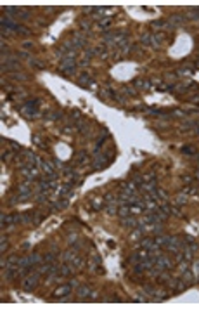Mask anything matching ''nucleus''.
<instances>
[{"instance_id": "obj_20", "label": "nucleus", "mask_w": 199, "mask_h": 312, "mask_svg": "<svg viewBox=\"0 0 199 312\" xmlns=\"http://www.w3.org/2000/svg\"><path fill=\"white\" fill-rule=\"evenodd\" d=\"M185 201H187V198H184V196H179V199H177V203H180V205L185 203Z\"/></svg>"}, {"instance_id": "obj_16", "label": "nucleus", "mask_w": 199, "mask_h": 312, "mask_svg": "<svg viewBox=\"0 0 199 312\" xmlns=\"http://www.w3.org/2000/svg\"><path fill=\"white\" fill-rule=\"evenodd\" d=\"M54 260H56V255H54V253H47V255H45V262H49V264H52V262H54Z\"/></svg>"}, {"instance_id": "obj_6", "label": "nucleus", "mask_w": 199, "mask_h": 312, "mask_svg": "<svg viewBox=\"0 0 199 312\" xmlns=\"http://www.w3.org/2000/svg\"><path fill=\"white\" fill-rule=\"evenodd\" d=\"M121 224H123L125 227H135V226H137V218H134V217H123Z\"/></svg>"}, {"instance_id": "obj_24", "label": "nucleus", "mask_w": 199, "mask_h": 312, "mask_svg": "<svg viewBox=\"0 0 199 312\" xmlns=\"http://www.w3.org/2000/svg\"><path fill=\"white\" fill-rule=\"evenodd\" d=\"M197 177H199V173H197Z\"/></svg>"}, {"instance_id": "obj_10", "label": "nucleus", "mask_w": 199, "mask_h": 312, "mask_svg": "<svg viewBox=\"0 0 199 312\" xmlns=\"http://www.w3.org/2000/svg\"><path fill=\"white\" fill-rule=\"evenodd\" d=\"M132 212H130V206H121L120 210H118V215L120 217H128Z\"/></svg>"}, {"instance_id": "obj_21", "label": "nucleus", "mask_w": 199, "mask_h": 312, "mask_svg": "<svg viewBox=\"0 0 199 312\" xmlns=\"http://www.w3.org/2000/svg\"><path fill=\"white\" fill-rule=\"evenodd\" d=\"M184 153H187V154H194V149H192V147H185V149H184Z\"/></svg>"}, {"instance_id": "obj_8", "label": "nucleus", "mask_w": 199, "mask_h": 312, "mask_svg": "<svg viewBox=\"0 0 199 312\" xmlns=\"http://www.w3.org/2000/svg\"><path fill=\"white\" fill-rule=\"evenodd\" d=\"M71 269H73V267H69V265H62L61 269H59V276H69L71 274Z\"/></svg>"}, {"instance_id": "obj_23", "label": "nucleus", "mask_w": 199, "mask_h": 312, "mask_svg": "<svg viewBox=\"0 0 199 312\" xmlns=\"http://www.w3.org/2000/svg\"><path fill=\"white\" fill-rule=\"evenodd\" d=\"M197 165H199V154H197Z\"/></svg>"}, {"instance_id": "obj_17", "label": "nucleus", "mask_w": 199, "mask_h": 312, "mask_svg": "<svg viewBox=\"0 0 199 312\" xmlns=\"http://www.w3.org/2000/svg\"><path fill=\"white\" fill-rule=\"evenodd\" d=\"M87 161V154L85 153H80L78 154V163H85Z\"/></svg>"}, {"instance_id": "obj_19", "label": "nucleus", "mask_w": 199, "mask_h": 312, "mask_svg": "<svg viewBox=\"0 0 199 312\" xmlns=\"http://www.w3.org/2000/svg\"><path fill=\"white\" fill-rule=\"evenodd\" d=\"M12 78H14V80H24L26 76H24V75H12Z\"/></svg>"}, {"instance_id": "obj_15", "label": "nucleus", "mask_w": 199, "mask_h": 312, "mask_svg": "<svg viewBox=\"0 0 199 312\" xmlns=\"http://www.w3.org/2000/svg\"><path fill=\"white\" fill-rule=\"evenodd\" d=\"M151 25H152V26H154V28H163V26H166V25H165V23H163V21H159V19H158V21H152V23H151Z\"/></svg>"}, {"instance_id": "obj_5", "label": "nucleus", "mask_w": 199, "mask_h": 312, "mask_svg": "<svg viewBox=\"0 0 199 312\" xmlns=\"http://www.w3.org/2000/svg\"><path fill=\"white\" fill-rule=\"evenodd\" d=\"M78 83H80V85H87V87H88V83H94V80H92V76L88 75V73H81V75L78 76Z\"/></svg>"}, {"instance_id": "obj_14", "label": "nucleus", "mask_w": 199, "mask_h": 312, "mask_svg": "<svg viewBox=\"0 0 199 312\" xmlns=\"http://www.w3.org/2000/svg\"><path fill=\"white\" fill-rule=\"evenodd\" d=\"M16 30H17V33H19V35H30V30H28V28H24V26H17Z\"/></svg>"}, {"instance_id": "obj_7", "label": "nucleus", "mask_w": 199, "mask_h": 312, "mask_svg": "<svg viewBox=\"0 0 199 312\" xmlns=\"http://www.w3.org/2000/svg\"><path fill=\"white\" fill-rule=\"evenodd\" d=\"M184 19H185V17H182V16H179V14H177V16H171V19H170V25H171V26H177V25H180Z\"/></svg>"}, {"instance_id": "obj_18", "label": "nucleus", "mask_w": 199, "mask_h": 312, "mask_svg": "<svg viewBox=\"0 0 199 312\" xmlns=\"http://www.w3.org/2000/svg\"><path fill=\"white\" fill-rule=\"evenodd\" d=\"M11 147H12L14 151H21V146H19V144H16V142H11Z\"/></svg>"}, {"instance_id": "obj_9", "label": "nucleus", "mask_w": 199, "mask_h": 312, "mask_svg": "<svg viewBox=\"0 0 199 312\" xmlns=\"http://www.w3.org/2000/svg\"><path fill=\"white\" fill-rule=\"evenodd\" d=\"M187 16H189L190 19H197V17H199V7L189 9V11H187Z\"/></svg>"}, {"instance_id": "obj_12", "label": "nucleus", "mask_w": 199, "mask_h": 312, "mask_svg": "<svg viewBox=\"0 0 199 312\" xmlns=\"http://www.w3.org/2000/svg\"><path fill=\"white\" fill-rule=\"evenodd\" d=\"M30 64L33 66V68H36V70H42V68H43V62H42V61H38V59H31V61H30Z\"/></svg>"}, {"instance_id": "obj_2", "label": "nucleus", "mask_w": 199, "mask_h": 312, "mask_svg": "<svg viewBox=\"0 0 199 312\" xmlns=\"http://www.w3.org/2000/svg\"><path fill=\"white\" fill-rule=\"evenodd\" d=\"M111 161H113V154H111V153L100 154V156H97L95 161H94V168H104V167H107Z\"/></svg>"}, {"instance_id": "obj_4", "label": "nucleus", "mask_w": 199, "mask_h": 312, "mask_svg": "<svg viewBox=\"0 0 199 312\" xmlns=\"http://www.w3.org/2000/svg\"><path fill=\"white\" fill-rule=\"evenodd\" d=\"M88 293H90V288H88V286H80L78 291H76L80 300H88Z\"/></svg>"}, {"instance_id": "obj_22", "label": "nucleus", "mask_w": 199, "mask_h": 312, "mask_svg": "<svg viewBox=\"0 0 199 312\" xmlns=\"http://www.w3.org/2000/svg\"><path fill=\"white\" fill-rule=\"evenodd\" d=\"M69 286H71V288H76V286H78V283H76V281H71V283H69Z\"/></svg>"}, {"instance_id": "obj_3", "label": "nucleus", "mask_w": 199, "mask_h": 312, "mask_svg": "<svg viewBox=\"0 0 199 312\" xmlns=\"http://www.w3.org/2000/svg\"><path fill=\"white\" fill-rule=\"evenodd\" d=\"M71 289H73V288H71L69 284H64V286H61V288H57V289H56V293H54V295H57V298H61V297L69 295V293H71Z\"/></svg>"}, {"instance_id": "obj_13", "label": "nucleus", "mask_w": 199, "mask_h": 312, "mask_svg": "<svg viewBox=\"0 0 199 312\" xmlns=\"http://www.w3.org/2000/svg\"><path fill=\"white\" fill-rule=\"evenodd\" d=\"M135 85H140L139 88H149V85H151V83H149L147 80H137V82H135Z\"/></svg>"}, {"instance_id": "obj_11", "label": "nucleus", "mask_w": 199, "mask_h": 312, "mask_svg": "<svg viewBox=\"0 0 199 312\" xmlns=\"http://www.w3.org/2000/svg\"><path fill=\"white\" fill-rule=\"evenodd\" d=\"M28 258H30V264H31V267H33V265H36V264H40V255H36V253L30 255Z\"/></svg>"}, {"instance_id": "obj_1", "label": "nucleus", "mask_w": 199, "mask_h": 312, "mask_svg": "<svg viewBox=\"0 0 199 312\" xmlns=\"http://www.w3.org/2000/svg\"><path fill=\"white\" fill-rule=\"evenodd\" d=\"M21 286H23L24 291H33V289L38 286V272L36 274H31V276H26L24 281L21 283Z\"/></svg>"}]
</instances>
